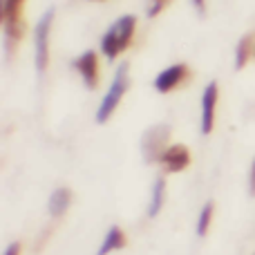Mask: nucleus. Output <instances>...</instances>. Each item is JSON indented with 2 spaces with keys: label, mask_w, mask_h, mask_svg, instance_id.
<instances>
[{
  "label": "nucleus",
  "mask_w": 255,
  "mask_h": 255,
  "mask_svg": "<svg viewBox=\"0 0 255 255\" xmlns=\"http://www.w3.org/2000/svg\"><path fill=\"white\" fill-rule=\"evenodd\" d=\"M134 31H136V16L128 13V16L117 18L101 38V54L108 61H115L117 56H121L130 47Z\"/></svg>",
  "instance_id": "f257e3e1"
},
{
  "label": "nucleus",
  "mask_w": 255,
  "mask_h": 255,
  "mask_svg": "<svg viewBox=\"0 0 255 255\" xmlns=\"http://www.w3.org/2000/svg\"><path fill=\"white\" fill-rule=\"evenodd\" d=\"M130 67H128V63L117 70L115 79H112V85L108 88L106 97L101 99V103H99V110H97V124H106V121H110V117L115 115V110L119 108L121 99L126 97L128 92V85H130Z\"/></svg>",
  "instance_id": "f03ea898"
},
{
  "label": "nucleus",
  "mask_w": 255,
  "mask_h": 255,
  "mask_svg": "<svg viewBox=\"0 0 255 255\" xmlns=\"http://www.w3.org/2000/svg\"><path fill=\"white\" fill-rule=\"evenodd\" d=\"M25 2L27 0H2V27L9 49L20 43L25 34Z\"/></svg>",
  "instance_id": "7ed1b4c3"
},
{
  "label": "nucleus",
  "mask_w": 255,
  "mask_h": 255,
  "mask_svg": "<svg viewBox=\"0 0 255 255\" xmlns=\"http://www.w3.org/2000/svg\"><path fill=\"white\" fill-rule=\"evenodd\" d=\"M52 25H54V11H45L40 16V20L36 22L34 29V63H36V72L43 74L47 70L49 63V34H52Z\"/></svg>",
  "instance_id": "20e7f679"
},
{
  "label": "nucleus",
  "mask_w": 255,
  "mask_h": 255,
  "mask_svg": "<svg viewBox=\"0 0 255 255\" xmlns=\"http://www.w3.org/2000/svg\"><path fill=\"white\" fill-rule=\"evenodd\" d=\"M188 65H184V63H177V65H170L166 67V70H161L157 76H154V83L152 88L157 90L159 94H168L172 92L175 88H179L181 83H184L186 79H188Z\"/></svg>",
  "instance_id": "39448f33"
},
{
  "label": "nucleus",
  "mask_w": 255,
  "mask_h": 255,
  "mask_svg": "<svg viewBox=\"0 0 255 255\" xmlns=\"http://www.w3.org/2000/svg\"><path fill=\"white\" fill-rule=\"evenodd\" d=\"M72 67L79 72V76L83 79L85 88L97 90V85H99V56H97V52H92V49L83 52L79 58H74Z\"/></svg>",
  "instance_id": "423d86ee"
},
{
  "label": "nucleus",
  "mask_w": 255,
  "mask_h": 255,
  "mask_svg": "<svg viewBox=\"0 0 255 255\" xmlns=\"http://www.w3.org/2000/svg\"><path fill=\"white\" fill-rule=\"evenodd\" d=\"M217 97H220V88H217L215 81H211V83L204 88V94H202V119H199V126H202L204 134H211L213 128H215Z\"/></svg>",
  "instance_id": "0eeeda50"
},
{
  "label": "nucleus",
  "mask_w": 255,
  "mask_h": 255,
  "mask_svg": "<svg viewBox=\"0 0 255 255\" xmlns=\"http://www.w3.org/2000/svg\"><path fill=\"white\" fill-rule=\"evenodd\" d=\"M159 163L163 166V170L175 175V172H181L190 166V152L184 143H172L168 145L166 150L159 157Z\"/></svg>",
  "instance_id": "6e6552de"
},
{
  "label": "nucleus",
  "mask_w": 255,
  "mask_h": 255,
  "mask_svg": "<svg viewBox=\"0 0 255 255\" xmlns=\"http://www.w3.org/2000/svg\"><path fill=\"white\" fill-rule=\"evenodd\" d=\"M168 139V128H152L148 134L143 136V154H145V161H159L161 152L168 148L166 145Z\"/></svg>",
  "instance_id": "1a4fd4ad"
},
{
  "label": "nucleus",
  "mask_w": 255,
  "mask_h": 255,
  "mask_svg": "<svg viewBox=\"0 0 255 255\" xmlns=\"http://www.w3.org/2000/svg\"><path fill=\"white\" fill-rule=\"evenodd\" d=\"M128 244L126 240V233L119 229V226H112L110 231L106 233V238H103L101 242V249H99V255H108V253H115V251H121Z\"/></svg>",
  "instance_id": "9d476101"
},
{
  "label": "nucleus",
  "mask_w": 255,
  "mask_h": 255,
  "mask_svg": "<svg viewBox=\"0 0 255 255\" xmlns=\"http://www.w3.org/2000/svg\"><path fill=\"white\" fill-rule=\"evenodd\" d=\"M72 204V193L67 188H56L49 197V215L52 217H63Z\"/></svg>",
  "instance_id": "9b49d317"
},
{
  "label": "nucleus",
  "mask_w": 255,
  "mask_h": 255,
  "mask_svg": "<svg viewBox=\"0 0 255 255\" xmlns=\"http://www.w3.org/2000/svg\"><path fill=\"white\" fill-rule=\"evenodd\" d=\"M163 199H166V181L157 179L152 186V195H150V206H148V215L157 217L163 208Z\"/></svg>",
  "instance_id": "f8f14e48"
},
{
  "label": "nucleus",
  "mask_w": 255,
  "mask_h": 255,
  "mask_svg": "<svg viewBox=\"0 0 255 255\" xmlns=\"http://www.w3.org/2000/svg\"><path fill=\"white\" fill-rule=\"evenodd\" d=\"M251 54H253V38L251 36H242V40L235 47V70H242L251 61Z\"/></svg>",
  "instance_id": "ddd939ff"
},
{
  "label": "nucleus",
  "mask_w": 255,
  "mask_h": 255,
  "mask_svg": "<svg viewBox=\"0 0 255 255\" xmlns=\"http://www.w3.org/2000/svg\"><path fill=\"white\" fill-rule=\"evenodd\" d=\"M213 215H215V206H213V202L204 204V208L199 211V217H197V235L199 238H204V235L208 233L211 222H213Z\"/></svg>",
  "instance_id": "4468645a"
},
{
  "label": "nucleus",
  "mask_w": 255,
  "mask_h": 255,
  "mask_svg": "<svg viewBox=\"0 0 255 255\" xmlns=\"http://www.w3.org/2000/svg\"><path fill=\"white\" fill-rule=\"evenodd\" d=\"M168 4L170 0H148V18H157Z\"/></svg>",
  "instance_id": "2eb2a0df"
},
{
  "label": "nucleus",
  "mask_w": 255,
  "mask_h": 255,
  "mask_svg": "<svg viewBox=\"0 0 255 255\" xmlns=\"http://www.w3.org/2000/svg\"><path fill=\"white\" fill-rule=\"evenodd\" d=\"M249 190H251V195H255V159L251 163V175H249Z\"/></svg>",
  "instance_id": "dca6fc26"
},
{
  "label": "nucleus",
  "mask_w": 255,
  "mask_h": 255,
  "mask_svg": "<svg viewBox=\"0 0 255 255\" xmlns=\"http://www.w3.org/2000/svg\"><path fill=\"white\" fill-rule=\"evenodd\" d=\"M4 255H20V244L18 242H11L7 247V251H4Z\"/></svg>",
  "instance_id": "f3484780"
},
{
  "label": "nucleus",
  "mask_w": 255,
  "mask_h": 255,
  "mask_svg": "<svg viewBox=\"0 0 255 255\" xmlns=\"http://www.w3.org/2000/svg\"><path fill=\"white\" fill-rule=\"evenodd\" d=\"M193 4L197 7L199 13H204V9H206V0H193Z\"/></svg>",
  "instance_id": "a211bd4d"
},
{
  "label": "nucleus",
  "mask_w": 255,
  "mask_h": 255,
  "mask_svg": "<svg viewBox=\"0 0 255 255\" xmlns=\"http://www.w3.org/2000/svg\"><path fill=\"white\" fill-rule=\"evenodd\" d=\"M94 2H101V0H94Z\"/></svg>",
  "instance_id": "6ab92c4d"
}]
</instances>
